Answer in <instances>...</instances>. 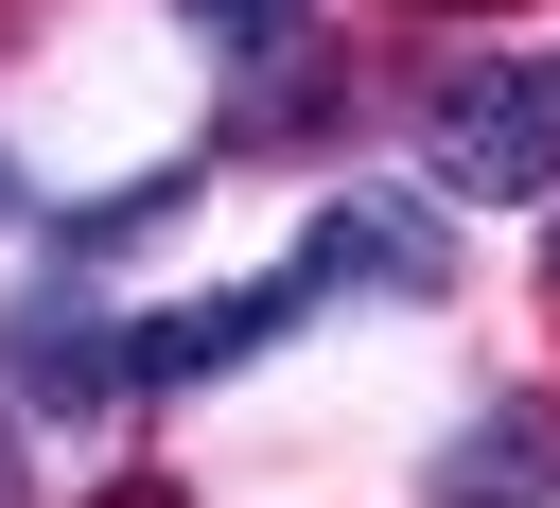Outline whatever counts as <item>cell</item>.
Listing matches in <instances>:
<instances>
[{
    "mask_svg": "<svg viewBox=\"0 0 560 508\" xmlns=\"http://www.w3.org/2000/svg\"><path fill=\"white\" fill-rule=\"evenodd\" d=\"M420 175L472 210H542L560 193V53H472L420 88Z\"/></svg>",
    "mask_w": 560,
    "mask_h": 508,
    "instance_id": "cell-1",
    "label": "cell"
},
{
    "mask_svg": "<svg viewBox=\"0 0 560 508\" xmlns=\"http://www.w3.org/2000/svg\"><path fill=\"white\" fill-rule=\"evenodd\" d=\"M315 315V280L280 263V280H210V298H175V315H122V403L140 385H228L245 350H280Z\"/></svg>",
    "mask_w": 560,
    "mask_h": 508,
    "instance_id": "cell-2",
    "label": "cell"
},
{
    "mask_svg": "<svg viewBox=\"0 0 560 508\" xmlns=\"http://www.w3.org/2000/svg\"><path fill=\"white\" fill-rule=\"evenodd\" d=\"M0 368H18V420H88V403H122V315L88 280H35L0 315Z\"/></svg>",
    "mask_w": 560,
    "mask_h": 508,
    "instance_id": "cell-3",
    "label": "cell"
},
{
    "mask_svg": "<svg viewBox=\"0 0 560 508\" xmlns=\"http://www.w3.org/2000/svg\"><path fill=\"white\" fill-rule=\"evenodd\" d=\"M298 280H315V298H368V280H385V298H438L455 245H438L420 193H332V210L298 228Z\"/></svg>",
    "mask_w": 560,
    "mask_h": 508,
    "instance_id": "cell-4",
    "label": "cell"
},
{
    "mask_svg": "<svg viewBox=\"0 0 560 508\" xmlns=\"http://www.w3.org/2000/svg\"><path fill=\"white\" fill-rule=\"evenodd\" d=\"M420 508H560V403H542V385L472 403V420L420 455Z\"/></svg>",
    "mask_w": 560,
    "mask_h": 508,
    "instance_id": "cell-5",
    "label": "cell"
},
{
    "mask_svg": "<svg viewBox=\"0 0 560 508\" xmlns=\"http://www.w3.org/2000/svg\"><path fill=\"white\" fill-rule=\"evenodd\" d=\"M192 210V158L175 175H122V193H88V210H52V280H88V263H122L140 228H175Z\"/></svg>",
    "mask_w": 560,
    "mask_h": 508,
    "instance_id": "cell-6",
    "label": "cell"
},
{
    "mask_svg": "<svg viewBox=\"0 0 560 508\" xmlns=\"http://www.w3.org/2000/svg\"><path fill=\"white\" fill-rule=\"evenodd\" d=\"M175 18H192L210 53H245V70H280V53L315 35V0H175Z\"/></svg>",
    "mask_w": 560,
    "mask_h": 508,
    "instance_id": "cell-7",
    "label": "cell"
},
{
    "mask_svg": "<svg viewBox=\"0 0 560 508\" xmlns=\"http://www.w3.org/2000/svg\"><path fill=\"white\" fill-rule=\"evenodd\" d=\"M105 508H192V490H175V473H122V490H105Z\"/></svg>",
    "mask_w": 560,
    "mask_h": 508,
    "instance_id": "cell-8",
    "label": "cell"
},
{
    "mask_svg": "<svg viewBox=\"0 0 560 508\" xmlns=\"http://www.w3.org/2000/svg\"><path fill=\"white\" fill-rule=\"evenodd\" d=\"M0 508H35V473H18V403H0Z\"/></svg>",
    "mask_w": 560,
    "mask_h": 508,
    "instance_id": "cell-9",
    "label": "cell"
},
{
    "mask_svg": "<svg viewBox=\"0 0 560 508\" xmlns=\"http://www.w3.org/2000/svg\"><path fill=\"white\" fill-rule=\"evenodd\" d=\"M0 228H35V175H18V158H0Z\"/></svg>",
    "mask_w": 560,
    "mask_h": 508,
    "instance_id": "cell-10",
    "label": "cell"
},
{
    "mask_svg": "<svg viewBox=\"0 0 560 508\" xmlns=\"http://www.w3.org/2000/svg\"><path fill=\"white\" fill-rule=\"evenodd\" d=\"M542 210H560V193H542ZM542 280H560V228H542Z\"/></svg>",
    "mask_w": 560,
    "mask_h": 508,
    "instance_id": "cell-11",
    "label": "cell"
},
{
    "mask_svg": "<svg viewBox=\"0 0 560 508\" xmlns=\"http://www.w3.org/2000/svg\"><path fill=\"white\" fill-rule=\"evenodd\" d=\"M438 18H472V0H438Z\"/></svg>",
    "mask_w": 560,
    "mask_h": 508,
    "instance_id": "cell-12",
    "label": "cell"
}]
</instances>
